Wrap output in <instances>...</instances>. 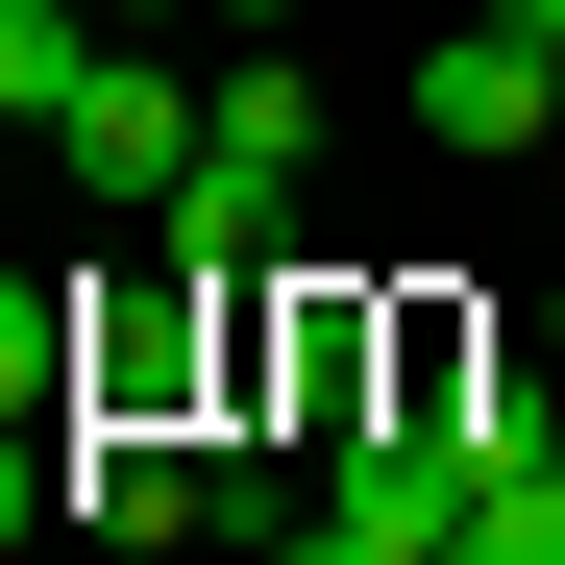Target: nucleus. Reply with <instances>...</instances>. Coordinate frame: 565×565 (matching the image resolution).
I'll use <instances>...</instances> for the list:
<instances>
[{
	"label": "nucleus",
	"instance_id": "obj_1",
	"mask_svg": "<svg viewBox=\"0 0 565 565\" xmlns=\"http://www.w3.org/2000/svg\"><path fill=\"white\" fill-rule=\"evenodd\" d=\"M198 99H222V74H172V50H99V99L50 124V148H74V198H99V222H148L172 172H198Z\"/></svg>",
	"mask_w": 565,
	"mask_h": 565
},
{
	"label": "nucleus",
	"instance_id": "obj_2",
	"mask_svg": "<svg viewBox=\"0 0 565 565\" xmlns=\"http://www.w3.org/2000/svg\"><path fill=\"white\" fill-rule=\"evenodd\" d=\"M74 541H99V565L198 541V418H74Z\"/></svg>",
	"mask_w": 565,
	"mask_h": 565
},
{
	"label": "nucleus",
	"instance_id": "obj_3",
	"mask_svg": "<svg viewBox=\"0 0 565 565\" xmlns=\"http://www.w3.org/2000/svg\"><path fill=\"white\" fill-rule=\"evenodd\" d=\"M418 124H443V148H541V124H565V50H516L492 0H467V50H418Z\"/></svg>",
	"mask_w": 565,
	"mask_h": 565
},
{
	"label": "nucleus",
	"instance_id": "obj_4",
	"mask_svg": "<svg viewBox=\"0 0 565 565\" xmlns=\"http://www.w3.org/2000/svg\"><path fill=\"white\" fill-rule=\"evenodd\" d=\"M198 148H222V172H270V198H296V172H320V74H296V50H246L222 99H198Z\"/></svg>",
	"mask_w": 565,
	"mask_h": 565
},
{
	"label": "nucleus",
	"instance_id": "obj_5",
	"mask_svg": "<svg viewBox=\"0 0 565 565\" xmlns=\"http://www.w3.org/2000/svg\"><path fill=\"white\" fill-rule=\"evenodd\" d=\"M99 0H0V124H74V99H99Z\"/></svg>",
	"mask_w": 565,
	"mask_h": 565
},
{
	"label": "nucleus",
	"instance_id": "obj_6",
	"mask_svg": "<svg viewBox=\"0 0 565 565\" xmlns=\"http://www.w3.org/2000/svg\"><path fill=\"white\" fill-rule=\"evenodd\" d=\"M467 541H492V565H565V443H541V467H492V492H467Z\"/></svg>",
	"mask_w": 565,
	"mask_h": 565
},
{
	"label": "nucleus",
	"instance_id": "obj_7",
	"mask_svg": "<svg viewBox=\"0 0 565 565\" xmlns=\"http://www.w3.org/2000/svg\"><path fill=\"white\" fill-rule=\"evenodd\" d=\"M99 25H124V50H148V25H222V0H99Z\"/></svg>",
	"mask_w": 565,
	"mask_h": 565
},
{
	"label": "nucleus",
	"instance_id": "obj_8",
	"mask_svg": "<svg viewBox=\"0 0 565 565\" xmlns=\"http://www.w3.org/2000/svg\"><path fill=\"white\" fill-rule=\"evenodd\" d=\"M222 25H296V0H222Z\"/></svg>",
	"mask_w": 565,
	"mask_h": 565
},
{
	"label": "nucleus",
	"instance_id": "obj_9",
	"mask_svg": "<svg viewBox=\"0 0 565 565\" xmlns=\"http://www.w3.org/2000/svg\"><path fill=\"white\" fill-rule=\"evenodd\" d=\"M418 565H492V541H418Z\"/></svg>",
	"mask_w": 565,
	"mask_h": 565
},
{
	"label": "nucleus",
	"instance_id": "obj_10",
	"mask_svg": "<svg viewBox=\"0 0 565 565\" xmlns=\"http://www.w3.org/2000/svg\"><path fill=\"white\" fill-rule=\"evenodd\" d=\"M541 369H565V296H541Z\"/></svg>",
	"mask_w": 565,
	"mask_h": 565
}]
</instances>
